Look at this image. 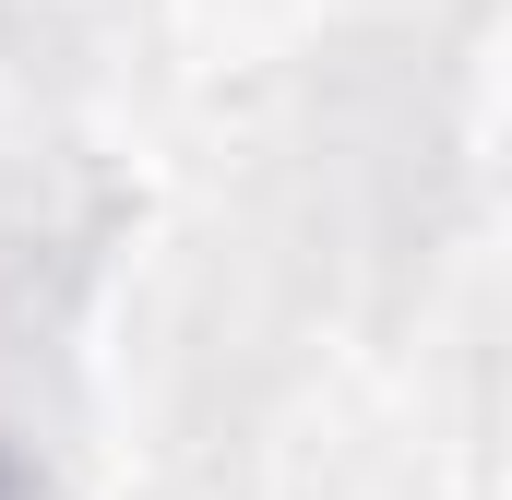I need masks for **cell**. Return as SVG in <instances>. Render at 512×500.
<instances>
[{
    "mask_svg": "<svg viewBox=\"0 0 512 500\" xmlns=\"http://www.w3.org/2000/svg\"><path fill=\"white\" fill-rule=\"evenodd\" d=\"M0 500H48V477H36V465H24L12 441H0Z\"/></svg>",
    "mask_w": 512,
    "mask_h": 500,
    "instance_id": "6da1fadb",
    "label": "cell"
}]
</instances>
